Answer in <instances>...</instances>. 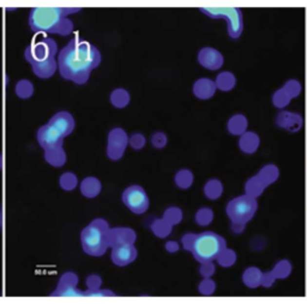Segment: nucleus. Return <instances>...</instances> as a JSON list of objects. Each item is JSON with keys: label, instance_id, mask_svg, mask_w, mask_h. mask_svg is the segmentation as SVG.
<instances>
[{"label": "nucleus", "instance_id": "f257e3e1", "mask_svg": "<svg viewBox=\"0 0 307 304\" xmlns=\"http://www.w3.org/2000/svg\"><path fill=\"white\" fill-rule=\"evenodd\" d=\"M102 61V56L95 46L75 38L61 49L58 56V70L64 80L76 84H85L90 74Z\"/></svg>", "mask_w": 307, "mask_h": 304}, {"label": "nucleus", "instance_id": "f03ea898", "mask_svg": "<svg viewBox=\"0 0 307 304\" xmlns=\"http://www.w3.org/2000/svg\"><path fill=\"white\" fill-rule=\"evenodd\" d=\"M80 11V7H34L29 14V27L35 33L67 36L74 32V22L67 16Z\"/></svg>", "mask_w": 307, "mask_h": 304}, {"label": "nucleus", "instance_id": "7ed1b4c3", "mask_svg": "<svg viewBox=\"0 0 307 304\" xmlns=\"http://www.w3.org/2000/svg\"><path fill=\"white\" fill-rule=\"evenodd\" d=\"M58 45L51 38H38L25 48L24 58L38 79H51L58 69Z\"/></svg>", "mask_w": 307, "mask_h": 304}, {"label": "nucleus", "instance_id": "20e7f679", "mask_svg": "<svg viewBox=\"0 0 307 304\" xmlns=\"http://www.w3.org/2000/svg\"><path fill=\"white\" fill-rule=\"evenodd\" d=\"M181 243L185 250L190 251L199 263L214 262L227 249L225 238L211 231L198 235L186 233L181 238Z\"/></svg>", "mask_w": 307, "mask_h": 304}, {"label": "nucleus", "instance_id": "39448f33", "mask_svg": "<svg viewBox=\"0 0 307 304\" xmlns=\"http://www.w3.org/2000/svg\"><path fill=\"white\" fill-rule=\"evenodd\" d=\"M109 227L105 219H95L80 233V243L85 254L94 257L105 255L109 248Z\"/></svg>", "mask_w": 307, "mask_h": 304}, {"label": "nucleus", "instance_id": "423d86ee", "mask_svg": "<svg viewBox=\"0 0 307 304\" xmlns=\"http://www.w3.org/2000/svg\"><path fill=\"white\" fill-rule=\"evenodd\" d=\"M200 11L211 18H225L227 22L228 35L230 39H239L244 30L243 12L240 9L233 6L200 7Z\"/></svg>", "mask_w": 307, "mask_h": 304}, {"label": "nucleus", "instance_id": "0eeeda50", "mask_svg": "<svg viewBox=\"0 0 307 304\" xmlns=\"http://www.w3.org/2000/svg\"><path fill=\"white\" fill-rule=\"evenodd\" d=\"M257 208H258L257 199L245 194L228 202L226 212L231 223L247 224L254 217Z\"/></svg>", "mask_w": 307, "mask_h": 304}, {"label": "nucleus", "instance_id": "6e6552de", "mask_svg": "<svg viewBox=\"0 0 307 304\" xmlns=\"http://www.w3.org/2000/svg\"><path fill=\"white\" fill-rule=\"evenodd\" d=\"M123 202L134 214H143L149 208V197L139 185H131L123 192Z\"/></svg>", "mask_w": 307, "mask_h": 304}, {"label": "nucleus", "instance_id": "1a4fd4ad", "mask_svg": "<svg viewBox=\"0 0 307 304\" xmlns=\"http://www.w3.org/2000/svg\"><path fill=\"white\" fill-rule=\"evenodd\" d=\"M129 135L126 131L120 128H115L111 130L108 134V143H107V157L111 160L116 161L121 159L129 145Z\"/></svg>", "mask_w": 307, "mask_h": 304}, {"label": "nucleus", "instance_id": "9d476101", "mask_svg": "<svg viewBox=\"0 0 307 304\" xmlns=\"http://www.w3.org/2000/svg\"><path fill=\"white\" fill-rule=\"evenodd\" d=\"M78 285V275L74 272H66L59 279L58 286L51 293L53 297H83L84 291L79 290Z\"/></svg>", "mask_w": 307, "mask_h": 304}, {"label": "nucleus", "instance_id": "9b49d317", "mask_svg": "<svg viewBox=\"0 0 307 304\" xmlns=\"http://www.w3.org/2000/svg\"><path fill=\"white\" fill-rule=\"evenodd\" d=\"M38 142L43 150L58 149L64 145V137L53 126L46 124L38 130Z\"/></svg>", "mask_w": 307, "mask_h": 304}, {"label": "nucleus", "instance_id": "f8f14e48", "mask_svg": "<svg viewBox=\"0 0 307 304\" xmlns=\"http://www.w3.org/2000/svg\"><path fill=\"white\" fill-rule=\"evenodd\" d=\"M138 251H137L134 244H125V245L115 246L112 249L111 259L115 266L125 267L132 263L137 259Z\"/></svg>", "mask_w": 307, "mask_h": 304}, {"label": "nucleus", "instance_id": "ddd939ff", "mask_svg": "<svg viewBox=\"0 0 307 304\" xmlns=\"http://www.w3.org/2000/svg\"><path fill=\"white\" fill-rule=\"evenodd\" d=\"M48 124L53 126L62 137H66L74 132L75 126H76V122L72 117L71 113L66 112V111H61L54 114L51 119H49Z\"/></svg>", "mask_w": 307, "mask_h": 304}, {"label": "nucleus", "instance_id": "4468645a", "mask_svg": "<svg viewBox=\"0 0 307 304\" xmlns=\"http://www.w3.org/2000/svg\"><path fill=\"white\" fill-rule=\"evenodd\" d=\"M198 63L205 69L215 71V70L222 67L225 58H223L222 53L216 48L204 47L200 49L198 53Z\"/></svg>", "mask_w": 307, "mask_h": 304}, {"label": "nucleus", "instance_id": "2eb2a0df", "mask_svg": "<svg viewBox=\"0 0 307 304\" xmlns=\"http://www.w3.org/2000/svg\"><path fill=\"white\" fill-rule=\"evenodd\" d=\"M137 235L130 227H113L109 230V248L125 245V244H134Z\"/></svg>", "mask_w": 307, "mask_h": 304}, {"label": "nucleus", "instance_id": "dca6fc26", "mask_svg": "<svg viewBox=\"0 0 307 304\" xmlns=\"http://www.w3.org/2000/svg\"><path fill=\"white\" fill-rule=\"evenodd\" d=\"M304 119L299 113L282 111L276 117V125L278 128L288 130L290 132H298L303 128Z\"/></svg>", "mask_w": 307, "mask_h": 304}, {"label": "nucleus", "instance_id": "f3484780", "mask_svg": "<svg viewBox=\"0 0 307 304\" xmlns=\"http://www.w3.org/2000/svg\"><path fill=\"white\" fill-rule=\"evenodd\" d=\"M216 89V83L215 81L210 79H199L194 82L193 88V94L196 98L200 99V100H208V99H211L215 95Z\"/></svg>", "mask_w": 307, "mask_h": 304}, {"label": "nucleus", "instance_id": "a211bd4d", "mask_svg": "<svg viewBox=\"0 0 307 304\" xmlns=\"http://www.w3.org/2000/svg\"><path fill=\"white\" fill-rule=\"evenodd\" d=\"M261 145V139L253 131H246L239 140V148L245 154H254Z\"/></svg>", "mask_w": 307, "mask_h": 304}, {"label": "nucleus", "instance_id": "6ab92c4d", "mask_svg": "<svg viewBox=\"0 0 307 304\" xmlns=\"http://www.w3.org/2000/svg\"><path fill=\"white\" fill-rule=\"evenodd\" d=\"M102 190V184L95 177H87L80 183V192L87 199H95Z\"/></svg>", "mask_w": 307, "mask_h": 304}, {"label": "nucleus", "instance_id": "aec40b11", "mask_svg": "<svg viewBox=\"0 0 307 304\" xmlns=\"http://www.w3.org/2000/svg\"><path fill=\"white\" fill-rule=\"evenodd\" d=\"M247 126H249V121L244 114H234L227 123L228 131L234 136H241L243 134H245Z\"/></svg>", "mask_w": 307, "mask_h": 304}, {"label": "nucleus", "instance_id": "412c9836", "mask_svg": "<svg viewBox=\"0 0 307 304\" xmlns=\"http://www.w3.org/2000/svg\"><path fill=\"white\" fill-rule=\"evenodd\" d=\"M263 274L264 273L257 267H249L243 274V283L249 288H257L262 286Z\"/></svg>", "mask_w": 307, "mask_h": 304}, {"label": "nucleus", "instance_id": "4be33fe9", "mask_svg": "<svg viewBox=\"0 0 307 304\" xmlns=\"http://www.w3.org/2000/svg\"><path fill=\"white\" fill-rule=\"evenodd\" d=\"M265 188H267V185L264 184V182H263L262 179L258 177V175H257V176L252 177V178H249V181L246 182L245 192H246V195H249V196L257 199V197H259L263 194V191L265 190Z\"/></svg>", "mask_w": 307, "mask_h": 304}, {"label": "nucleus", "instance_id": "5701e85b", "mask_svg": "<svg viewBox=\"0 0 307 304\" xmlns=\"http://www.w3.org/2000/svg\"><path fill=\"white\" fill-rule=\"evenodd\" d=\"M216 87L217 89H220L221 92H230L236 84V79L234 76V74H231L230 71L221 72L217 77H216Z\"/></svg>", "mask_w": 307, "mask_h": 304}, {"label": "nucleus", "instance_id": "b1692460", "mask_svg": "<svg viewBox=\"0 0 307 304\" xmlns=\"http://www.w3.org/2000/svg\"><path fill=\"white\" fill-rule=\"evenodd\" d=\"M45 160L54 167H61L66 162V153L64 148L45 150Z\"/></svg>", "mask_w": 307, "mask_h": 304}, {"label": "nucleus", "instance_id": "393cba45", "mask_svg": "<svg viewBox=\"0 0 307 304\" xmlns=\"http://www.w3.org/2000/svg\"><path fill=\"white\" fill-rule=\"evenodd\" d=\"M258 177L264 182L265 185L269 186L271 184H274L278 179V177H280V170H278L276 165L269 163V165H265L264 167H262V170L258 173Z\"/></svg>", "mask_w": 307, "mask_h": 304}, {"label": "nucleus", "instance_id": "a878e982", "mask_svg": "<svg viewBox=\"0 0 307 304\" xmlns=\"http://www.w3.org/2000/svg\"><path fill=\"white\" fill-rule=\"evenodd\" d=\"M223 194V184L218 179H210L204 185V195L207 199L215 200L220 199Z\"/></svg>", "mask_w": 307, "mask_h": 304}, {"label": "nucleus", "instance_id": "bb28decb", "mask_svg": "<svg viewBox=\"0 0 307 304\" xmlns=\"http://www.w3.org/2000/svg\"><path fill=\"white\" fill-rule=\"evenodd\" d=\"M111 103L116 108H124L126 107L130 103V100H131V96H130V93L127 92L126 89H123V88H118V89L113 90L111 94Z\"/></svg>", "mask_w": 307, "mask_h": 304}, {"label": "nucleus", "instance_id": "cd10ccee", "mask_svg": "<svg viewBox=\"0 0 307 304\" xmlns=\"http://www.w3.org/2000/svg\"><path fill=\"white\" fill-rule=\"evenodd\" d=\"M150 227H152L154 235L157 236L158 238H166L171 235L173 226L169 224L167 220L161 218V219L154 220L153 224L150 225Z\"/></svg>", "mask_w": 307, "mask_h": 304}, {"label": "nucleus", "instance_id": "c85d7f7f", "mask_svg": "<svg viewBox=\"0 0 307 304\" xmlns=\"http://www.w3.org/2000/svg\"><path fill=\"white\" fill-rule=\"evenodd\" d=\"M292 263L288 260H282V261L275 264V267L272 268V271H270V273L275 278V280L285 279V278L289 277L290 273H292Z\"/></svg>", "mask_w": 307, "mask_h": 304}, {"label": "nucleus", "instance_id": "c756f323", "mask_svg": "<svg viewBox=\"0 0 307 304\" xmlns=\"http://www.w3.org/2000/svg\"><path fill=\"white\" fill-rule=\"evenodd\" d=\"M292 99H294L290 93L286 89L285 87L280 88V89L276 90L272 95V103H274L275 107L277 108H285L286 106H288V103L292 101Z\"/></svg>", "mask_w": 307, "mask_h": 304}, {"label": "nucleus", "instance_id": "7c9ffc66", "mask_svg": "<svg viewBox=\"0 0 307 304\" xmlns=\"http://www.w3.org/2000/svg\"><path fill=\"white\" fill-rule=\"evenodd\" d=\"M16 95L20 99H29L34 94V84L28 80H20L16 84Z\"/></svg>", "mask_w": 307, "mask_h": 304}, {"label": "nucleus", "instance_id": "2f4dec72", "mask_svg": "<svg viewBox=\"0 0 307 304\" xmlns=\"http://www.w3.org/2000/svg\"><path fill=\"white\" fill-rule=\"evenodd\" d=\"M175 184L180 189H189L193 184V173L190 170H180L175 175Z\"/></svg>", "mask_w": 307, "mask_h": 304}, {"label": "nucleus", "instance_id": "473e14b6", "mask_svg": "<svg viewBox=\"0 0 307 304\" xmlns=\"http://www.w3.org/2000/svg\"><path fill=\"white\" fill-rule=\"evenodd\" d=\"M59 184L65 191H72L76 189L77 184H78V179L75 173L71 172H66L64 173L59 179Z\"/></svg>", "mask_w": 307, "mask_h": 304}, {"label": "nucleus", "instance_id": "72a5a7b5", "mask_svg": "<svg viewBox=\"0 0 307 304\" xmlns=\"http://www.w3.org/2000/svg\"><path fill=\"white\" fill-rule=\"evenodd\" d=\"M163 219H166L172 226L178 225L183 220V212L178 207H171L163 213Z\"/></svg>", "mask_w": 307, "mask_h": 304}, {"label": "nucleus", "instance_id": "f704fd0d", "mask_svg": "<svg viewBox=\"0 0 307 304\" xmlns=\"http://www.w3.org/2000/svg\"><path fill=\"white\" fill-rule=\"evenodd\" d=\"M212 220H214V212H212V209L204 207V208H200L196 213V223L199 226L210 225Z\"/></svg>", "mask_w": 307, "mask_h": 304}, {"label": "nucleus", "instance_id": "c9c22d12", "mask_svg": "<svg viewBox=\"0 0 307 304\" xmlns=\"http://www.w3.org/2000/svg\"><path fill=\"white\" fill-rule=\"evenodd\" d=\"M216 261L218 262L220 266L225 267V268H227V267H231L236 262L235 251L230 250V249L227 248L220 256H218V259L216 260Z\"/></svg>", "mask_w": 307, "mask_h": 304}, {"label": "nucleus", "instance_id": "e433bc0d", "mask_svg": "<svg viewBox=\"0 0 307 304\" xmlns=\"http://www.w3.org/2000/svg\"><path fill=\"white\" fill-rule=\"evenodd\" d=\"M115 295V292H113V291L111 290H107V288H97V290H85L84 292H83V297H93V298H96V297H114Z\"/></svg>", "mask_w": 307, "mask_h": 304}, {"label": "nucleus", "instance_id": "4c0bfd02", "mask_svg": "<svg viewBox=\"0 0 307 304\" xmlns=\"http://www.w3.org/2000/svg\"><path fill=\"white\" fill-rule=\"evenodd\" d=\"M216 290V284L214 280H211L210 278H204L202 283L199 284L198 291L202 293L203 296H210L215 292Z\"/></svg>", "mask_w": 307, "mask_h": 304}, {"label": "nucleus", "instance_id": "58836bf2", "mask_svg": "<svg viewBox=\"0 0 307 304\" xmlns=\"http://www.w3.org/2000/svg\"><path fill=\"white\" fill-rule=\"evenodd\" d=\"M145 143H147V139L142 134H134L129 139L130 147L134 150H140L142 148H144Z\"/></svg>", "mask_w": 307, "mask_h": 304}, {"label": "nucleus", "instance_id": "ea45409f", "mask_svg": "<svg viewBox=\"0 0 307 304\" xmlns=\"http://www.w3.org/2000/svg\"><path fill=\"white\" fill-rule=\"evenodd\" d=\"M168 143V137L165 132H155L152 137V144L157 149H162Z\"/></svg>", "mask_w": 307, "mask_h": 304}, {"label": "nucleus", "instance_id": "a19ab883", "mask_svg": "<svg viewBox=\"0 0 307 304\" xmlns=\"http://www.w3.org/2000/svg\"><path fill=\"white\" fill-rule=\"evenodd\" d=\"M283 87L290 93V95H292L293 98H296V96L300 95L301 90H303L301 83L296 80H289L288 82H286L285 84H283Z\"/></svg>", "mask_w": 307, "mask_h": 304}, {"label": "nucleus", "instance_id": "79ce46f5", "mask_svg": "<svg viewBox=\"0 0 307 304\" xmlns=\"http://www.w3.org/2000/svg\"><path fill=\"white\" fill-rule=\"evenodd\" d=\"M85 284H87L88 290H97L102 285V278L97 274H92L87 278Z\"/></svg>", "mask_w": 307, "mask_h": 304}, {"label": "nucleus", "instance_id": "37998d69", "mask_svg": "<svg viewBox=\"0 0 307 304\" xmlns=\"http://www.w3.org/2000/svg\"><path fill=\"white\" fill-rule=\"evenodd\" d=\"M200 275L203 278H211L215 273V264L212 262H205V263H200Z\"/></svg>", "mask_w": 307, "mask_h": 304}, {"label": "nucleus", "instance_id": "c03bdc74", "mask_svg": "<svg viewBox=\"0 0 307 304\" xmlns=\"http://www.w3.org/2000/svg\"><path fill=\"white\" fill-rule=\"evenodd\" d=\"M179 248H180L179 244L174 241L167 242V243H166V250H167L168 253H176V251L179 250Z\"/></svg>", "mask_w": 307, "mask_h": 304}, {"label": "nucleus", "instance_id": "a18cd8bd", "mask_svg": "<svg viewBox=\"0 0 307 304\" xmlns=\"http://www.w3.org/2000/svg\"><path fill=\"white\" fill-rule=\"evenodd\" d=\"M246 224H240V223H231L230 224V230L233 231L234 233H241L244 230H245Z\"/></svg>", "mask_w": 307, "mask_h": 304}, {"label": "nucleus", "instance_id": "49530a36", "mask_svg": "<svg viewBox=\"0 0 307 304\" xmlns=\"http://www.w3.org/2000/svg\"><path fill=\"white\" fill-rule=\"evenodd\" d=\"M1 223H2V215H1V209H0V227H1Z\"/></svg>", "mask_w": 307, "mask_h": 304}, {"label": "nucleus", "instance_id": "de8ad7c7", "mask_svg": "<svg viewBox=\"0 0 307 304\" xmlns=\"http://www.w3.org/2000/svg\"><path fill=\"white\" fill-rule=\"evenodd\" d=\"M1 166H2V158H1V155H0V170H1Z\"/></svg>", "mask_w": 307, "mask_h": 304}]
</instances>
